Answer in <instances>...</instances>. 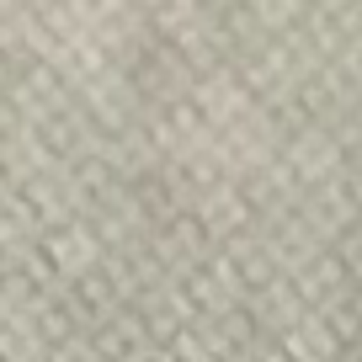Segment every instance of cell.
<instances>
[{
    "instance_id": "cell-1",
    "label": "cell",
    "mask_w": 362,
    "mask_h": 362,
    "mask_svg": "<svg viewBox=\"0 0 362 362\" xmlns=\"http://www.w3.org/2000/svg\"><path fill=\"white\" fill-rule=\"evenodd\" d=\"M187 102L197 107V117L208 123V134H224L235 117H245L250 107V96H245V86L235 80V69L229 64H218V69H203V75L187 86Z\"/></svg>"
},
{
    "instance_id": "cell-2",
    "label": "cell",
    "mask_w": 362,
    "mask_h": 362,
    "mask_svg": "<svg viewBox=\"0 0 362 362\" xmlns=\"http://www.w3.org/2000/svg\"><path fill=\"white\" fill-rule=\"evenodd\" d=\"M277 155H283V165L293 170V181L304 187V192L325 187V181L346 165V160H341V149H336V139H330V128H304V134L283 139V144H277Z\"/></svg>"
},
{
    "instance_id": "cell-3",
    "label": "cell",
    "mask_w": 362,
    "mask_h": 362,
    "mask_svg": "<svg viewBox=\"0 0 362 362\" xmlns=\"http://www.w3.org/2000/svg\"><path fill=\"white\" fill-rule=\"evenodd\" d=\"M288 288H293V298L304 304V315H320V309H330L336 298H346V293H351L346 272L336 267L330 245H325V250H315L309 261H298V267L288 272Z\"/></svg>"
},
{
    "instance_id": "cell-4",
    "label": "cell",
    "mask_w": 362,
    "mask_h": 362,
    "mask_svg": "<svg viewBox=\"0 0 362 362\" xmlns=\"http://www.w3.org/2000/svg\"><path fill=\"white\" fill-rule=\"evenodd\" d=\"M90 351H96V362H144L155 351V341H149L144 320L134 309H117L107 325L90 330Z\"/></svg>"
},
{
    "instance_id": "cell-5",
    "label": "cell",
    "mask_w": 362,
    "mask_h": 362,
    "mask_svg": "<svg viewBox=\"0 0 362 362\" xmlns=\"http://www.w3.org/2000/svg\"><path fill=\"white\" fill-rule=\"evenodd\" d=\"M240 309H245V320L256 325V336H277V330H288L298 315H304V304L293 298V288H288V277H277V283L256 288V293L240 298Z\"/></svg>"
},
{
    "instance_id": "cell-6",
    "label": "cell",
    "mask_w": 362,
    "mask_h": 362,
    "mask_svg": "<svg viewBox=\"0 0 362 362\" xmlns=\"http://www.w3.org/2000/svg\"><path fill=\"white\" fill-rule=\"evenodd\" d=\"M277 346H283V357L288 362H330L336 357V341H330V330H325V320L320 315H298L288 330H277Z\"/></svg>"
},
{
    "instance_id": "cell-7",
    "label": "cell",
    "mask_w": 362,
    "mask_h": 362,
    "mask_svg": "<svg viewBox=\"0 0 362 362\" xmlns=\"http://www.w3.org/2000/svg\"><path fill=\"white\" fill-rule=\"evenodd\" d=\"M149 362H214V357H208L203 330L187 325V330H170V336H160L155 351H149Z\"/></svg>"
},
{
    "instance_id": "cell-8",
    "label": "cell",
    "mask_w": 362,
    "mask_h": 362,
    "mask_svg": "<svg viewBox=\"0 0 362 362\" xmlns=\"http://www.w3.org/2000/svg\"><path fill=\"white\" fill-rule=\"evenodd\" d=\"M330 256H336V267L346 272V283L362 288V218H357V224H346L336 240H330Z\"/></svg>"
},
{
    "instance_id": "cell-9",
    "label": "cell",
    "mask_w": 362,
    "mask_h": 362,
    "mask_svg": "<svg viewBox=\"0 0 362 362\" xmlns=\"http://www.w3.org/2000/svg\"><path fill=\"white\" fill-rule=\"evenodd\" d=\"M37 362H96V351H90V336H69V341L43 346V351H37Z\"/></svg>"
}]
</instances>
